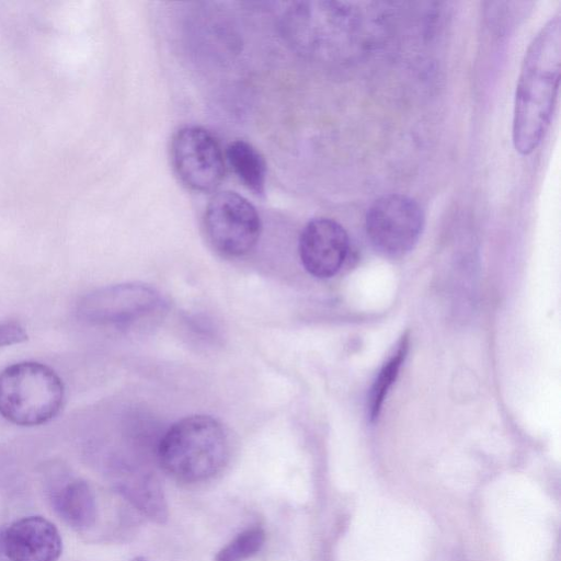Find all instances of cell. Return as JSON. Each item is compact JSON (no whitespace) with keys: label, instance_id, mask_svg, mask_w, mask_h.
I'll use <instances>...</instances> for the list:
<instances>
[{"label":"cell","instance_id":"6da1fadb","mask_svg":"<svg viewBox=\"0 0 561 561\" xmlns=\"http://www.w3.org/2000/svg\"><path fill=\"white\" fill-rule=\"evenodd\" d=\"M561 73V15L551 18L530 43L515 92L513 144L530 154L551 123Z\"/></svg>","mask_w":561,"mask_h":561},{"label":"cell","instance_id":"7a4b0ae2","mask_svg":"<svg viewBox=\"0 0 561 561\" xmlns=\"http://www.w3.org/2000/svg\"><path fill=\"white\" fill-rule=\"evenodd\" d=\"M229 457V439L213 416L195 414L173 423L158 445V459L165 472L183 482L214 477Z\"/></svg>","mask_w":561,"mask_h":561},{"label":"cell","instance_id":"3957f363","mask_svg":"<svg viewBox=\"0 0 561 561\" xmlns=\"http://www.w3.org/2000/svg\"><path fill=\"white\" fill-rule=\"evenodd\" d=\"M64 398L61 379L44 364L16 363L0 374V414L16 425L48 422L60 411Z\"/></svg>","mask_w":561,"mask_h":561},{"label":"cell","instance_id":"277c9868","mask_svg":"<svg viewBox=\"0 0 561 561\" xmlns=\"http://www.w3.org/2000/svg\"><path fill=\"white\" fill-rule=\"evenodd\" d=\"M425 216L420 204L403 194H388L368 208L365 229L371 245L382 255L400 257L417 243Z\"/></svg>","mask_w":561,"mask_h":561},{"label":"cell","instance_id":"5b68a950","mask_svg":"<svg viewBox=\"0 0 561 561\" xmlns=\"http://www.w3.org/2000/svg\"><path fill=\"white\" fill-rule=\"evenodd\" d=\"M208 241L220 254L239 257L248 254L261 234L256 208L242 195L225 191L215 194L204 215Z\"/></svg>","mask_w":561,"mask_h":561},{"label":"cell","instance_id":"8992f818","mask_svg":"<svg viewBox=\"0 0 561 561\" xmlns=\"http://www.w3.org/2000/svg\"><path fill=\"white\" fill-rule=\"evenodd\" d=\"M171 160L180 181L190 190L211 192L225 175V161L216 137L201 126H184L171 142Z\"/></svg>","mask_w":561,"mask_h":561},{"label":"cell","instance_id":"52a82bcc","mask_svg":"<svg viewBox=\"0 0 561 561\" xmlns=\"http://www.w3.org/2000/svg\"><path fill=\"white\" fill-rule=\"evenodd\" d=\"M159 294L139 283H126L99 288L79 302V316L92 324L119 325L134 322L154 311Z\"/></svg>","mask_w":561,"mask_h":561},{"label":"cell","instance_id":"ba28073f","mask_svg":"<svg viewBox=\"0 0 561 561\" xmlns=\"http://www.w3.org/2000/svg\"><path fill=\"white\" fill-rule=\"evenodd\" d=\"M62 541L42 516H26L0 526V561H57Z\"/></svg>","mask_w":561,"mask_h":561},{"label":"cell","instance_id":"9c48e42d","mask_svg":"<svg viewBox=\"0 0 561 561\" xmlns=\"http://www.w3.org/2000/svg\"><path fill=\"white\" fill-rule=\"evenodd\" d=\"M350 248L345 229L335 220L319 217L310 220L299 238V256L305 270L318 278L335 275Z\"/></svg>","mask_w":561,"mask_h":561},{"label":"cell","instance_id":"30bf717a","mask_svg":"<svg viewBox=\"0 0 561 561\" xmlns=\"http://www.w3.org/2000/svg\"><path fill=\"white\" fill-rule=\"evenodd\" d=\"M50 501L57 514L72 528L87 530L96 520V499L83 480L67 478L50 490Z\"/></svg>","mask_w":561,"mask_h":561},{"label":"cell","instance_id":"8fae6325","mask_svg":"<svg viewBox=\"0 0 561 561\" xmlns=\"http://www.w3.org/2000/svg\"><path fill=\"white\" fill-rule=\"evenodd\" d=\"M226 157L238 179L254 194L263 195L266 164L257 149L248 141L234 140L228 145Z\"/></svg>","mask_w":561,"mask_h":561},{"label":"cell","instance_id":"7c38bea8","mask_svg":"<svg viewBox=\"0 0 561 561\" xmlns=\"http://www.w3.org/2000/svg\"><path fill=\"white\" fill-rule=\"evenodd\" d=\"M126 493L133 504L146 516L157 523H164L168 506L159 482L151 476H140L126 486Z\"/></svg>","mask_w":561,"mask_h":561},{"label":"cell","instance_id":"4fadbf2b","mask_svg":"<svg viewBox=\"0 0 561 561\" xmlns=\"http://www.w3.org/2000/svg\"><path fill=\"white\" fill-rule=\"evenodd\" d=\"M407 352L408 336L403 335L398 343L396 352L383 364L369 391L367 410L370 421H374L378 417L383 400L398 376L400 366L405 358Z\"/></svg>","mask_w":561,"mask_h":561},{"label":"cell","instance_id":"5bb4252c","mask_svg":"<svg viewBox=\"0 0 561 561\" xmlns=\"http://www.w3.org/2000/svg\"><path fill=\"white\" fill-rule=\"evenodd\" d=\"M264 541L265 533L261 527L248 528L222 547L214 561H247L261 550Z\"/></svg>","mask_w":561,"mask_h":561},{"label":"cell","instance_id":"9a60e30c","mask_svg":"<svg viewBox=\"0 0 561 561\" xmlns=\"http://www.w3.org/2000/svg\"><path fill=\"white\" fill-rule=\"evenodd\" d=\"M27 339L24 328L15 321L0 322V346L19 344Z\"/></svg>","mask_w":561,"mask_h":561},{"label":"cell","instance_id":"2e32d148","mask_svg":"<svg viewBox=\"0 0 561 561\" xmlns=\"http://www.w3.org/2000/svg\"><path fill=\"white\" fill-rule=\"evenodd\" d=\"M131 561H146V560L144 558L137 557V558L133 559Z\"/></svg>","mask_w":561,"mask_h":561}]
</instances>
